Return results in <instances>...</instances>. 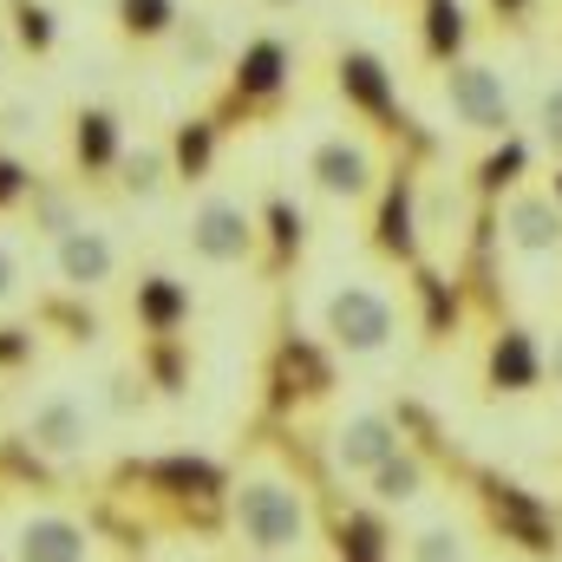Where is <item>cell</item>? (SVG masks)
I'll list each match as a JSON object with an SVG mask.
<instances>
[{
	"mask_svg": "<svg viewBox=\"0 0 562 562\" xmlns=\"http://www.w3.org/2000/svg\"><path fill=\"white\" fill-rule=\"evenodd\" d=\"M504 229H510V243H517L524 256L557 249V243H562L557 196H543V190H517V196H510V210H504Z\"/></svg>",
	"mask_w": 562,
	"mask_h": 562,
	"instance_id": "obj_12",
	"label": "cell"
},
{
	"mask_svg": "<svg viewBox=\"0 0 562 562\" xmlns=\"http://www.w3.org/2000/svg\"><path fill=\"white\" fill-rule=\"evenodd\" d=\"M484 510H491V524H497L504 543H517L530 557H562V524L537 491H524L510 477H484Z\"/></svg>",
	"mask_w": 562,
	"mask_h": 562,
	"instance_id": "obj_3",
	"label": "cell"
},
{
	"mask_svg": "<svg viewBox=\"0 0 562 562\" xmlns=\"http://www.w3.org/2000/svg\"><path fill=\"white\" fill-rule=\"evenodd\" d=\"M170 177H177V170H170V144H138V150L119 157V190H125L132 203H150Z\"/></svg>",
	"mask_w": 562,
	"mask_h": 562,
	"instance_id": "obj_19",
	"label": "cell"
},
{
	"mask_svg": "<svg viewBox=\"0 0 562 562\" xmlns=\"http://www.w3.org/2000/svg\"><path fill=\"white\" fill-rule=\"evenodd\" d=\"M105 406H112L119 419H138L144 406H150V380H144L138 367H119V373L105 380Z\"/></svg>",
	"mask_w": 562,
	"mask_h": 562,
	"instance_id": "obj_25",
	"label": "cell"
},
{
	"mask_svg": "<svg viewBox=\"0 0 562 562\" xmlns=\"http://www.w3.org/2000/svg\"><path fill=\"white\" fill-rule=\"evenodd\" d=\"M269 243H276L281 256L301 249V210L294 203H269Z\"/></svg>",
	"mask_w": 562,
	"mask_h": 562,
	"instance_id": "obj_28",
	"label": "cell"
},
{
	"mask_svg": "<svg viewBox=\"0 0 562 562\" xmlns=\"http://www.w3.org/2000/svg\"><path fill=\"white\" fill-rule=\"evenodd\" d=\"M72 223H86V216H79V190H72V183H40V177H33V190H26V229L46 236V243H59Z\"/></svg>",
	"mask_w": 562,
	"mask_h": 562,
	"instance_id": "obj_15",
	"label": "cell"
},
{
	"mask_svg": "<svg viewBox=\"0 0 562 562\" xmlns=\"http://www.w3.org/2000/svg\"><path fill=\"white\" fill-rule=\"evenodd\" d=\"M543 132H550V144L562 150V86L550 92V99H543Z\"/></svg>",
	"mask_w": 562,
	"mask_h": 562,
	"instance_id": "obj_31",
	"label": "cell"
},
{
	"mask_svg": "<svg viewBox=\"0 0 562 562\" xmlns=\"http://www.w3.org/2000/svg\"><path fill=\"white\" fill-rule=\"evenodd\" d=\"M334 79H340L347 105H360L367 119H380V125H406V119H400V99H393V79H386V66H380L373 53L347 46V53L334 59Z\"/></svg>",
	"mask_w": 562,
	"mask_h": 562,
	"instance_id": "obj_11",
	"label": "cell"
},
{
	"mask_svg": "<svg viewBox=\"0 0 562 562\" xmlns=\"http://www.w3.org/2000/svg\"><path fill=\"white\" fill-rule=\"evenodd\" d=\"M229 524H236V537L256 557H294L307 543V504H301V491L288 477H276V471H249L229 491Z\"/></svg>",
	"mask_w": 562,
	"mask_h": 562,
	"instance_id": "obj_1",
	"label": "cell"
},
{
	"mask_svg": "<svg viewBox=\"0 0 562 562\" xmlns=\"http://www.w3.org/2000/svg\"><path fill=\"white\" fill-rule=\"evenodd\" d=\"M13 562H92V530L66 510H26L7 537Z\"/></svg>",
	"mask_w": 562,
	"mask_h": 562,
	"instance_id": "obj_8",
	"label": "cell"
},
{
	"mask_svg": "<svg viewBox=\"0 0 562 562\" xmlns=\"http://www.w3.org/2000/svg\"><path fill=\"white\" fill-rule=\"evenodd\" d=\"M307 177H314V190L321 196H334V203H360L367 190H373V144L367 138H347V132H334V138H321L307 150Z\"/></svg>",
	"mask_w": 562,
	"mask_h": 562,
	"instance_id": "obj_9",
	"label": "cell"
},
{
	"mask_svg": "<svg viewBox=\"0 0 562 562\" xmlns=\"http://www.w3.org/2000/svg\"><path fill=\"white\" fill-rule=\"evenodd\" d=\"M7 59H13V33L0 26V72H7Z\"/></svg>",
	"mask_w": 562,
	"mask_h": 562,
	"instance_id": "obj_33",
	"label": "cell"
},
{
	"mask_svg": "<svg viewBox=\"0 0 562 562\" xmlns=\"http://www.w3.org/2000/svg\"><path fill=\"white\" fill-rule=\"evenodd\" d=\"M550 367H557V386H562V334H557V360H550Z\"/></svg>",
	"mask_w": 562,
	"mask_h": 562,
	"instance_id": "obj_34",
	"label": "cell"
},
{
	"mask_svg": "<svg viewBox=\"0 0 562 562\" xmlns=\"http://www.w3.org/2000/svg\"><path fill=\"white\" fill-rule=\"evenodd\" d=\"M445 99H451L458 125H471V132H484V138H510V92H504V79H497L491 66L451 59V66H445Z\"/></svg>",
	"mask_w": 562,
	"mask_h": 562,
	"instance_id": "obj_5",
	"label": "cell"
},
{
	"mask_svg": "<svg viewBox=\"0 0 562 562\" xmlns=\"http://www.w3.org/2000/svg\"><path fill=\"white\" fill-rule=\"evenodd\" d=\"M183 243H190V256H196V262H210V269H236V262H249V256H256L262 229H256V216H249L236 196H203V203L190 210Z\"/></svg>",
	"mask_w": 562,
	"mask_h": 562,
	"instance_id": "obj_4",
	"label": "cell"
},
{
	"mask_svg": "<svg viewBox=\"0 0 562 562\" xmlns=\"http://www.w3.org/2000/svg\"><path fill=\"white\" fill-rule=\"evenodd\" d=\"M537 380H543V353H537V340H530L524 327H504L497 347H491V386H497V393H530Z\"/></svg>",
	"mask_w": 562,
	"mask_h": 562,
	"instance_id": "obj_14",
	"label": "cell"
},
{
	"mask_svg": "<svg viewBox=\"0 0 562 562\" xmlns=\"http://www.w3.org/2000/svg\"><path fill=\"white\" fill-rule=\"evenodd\" d=\"M550 196H557V210H562V170H557V190H550Z\"/></svg>",
	"mask_w": 562,
	"mask_h": 562,
	"instance_id": "obj_35",
	"label": "cell"
},
{
	"mask_svg": "<svg viewBox=\"0 0 562 562\" xmlns=\"http://www.w3.org/2000/svg\"><path fill=\"white\" fill-rule=\"evenodd\" d=\"M464 40H471L464 7H458V0H425V53H431L438 66H451V59L464 53Z\"/></svg>",
	"mask_w": 562,
	"mask_h": 562,
	"instance_id": "obj_20",
	"label": "cell"
},
{
	"mask_svg": "<svg viewBox=\"0 0 562 562\" xmlns=\"http://www.w3.org/2000/svg\"><path fill=\"white\" fill-rule=\"evenodd\" d=\"M413 562H464V537L451 530V524H431V530H419L413 537V550H406Z\"/></svg>",
	"mask_w": 562,
	"mask_h": 562,
	"instance_id": "obj_27",
	"label": "cell"
},
{
	"mask_svg": "<svg viewBox=\"0 0 562 562\" xmlns=\"http://www.w3.org/2000/svg\"><path fill=\"white\" fill-rule=\"evenodd\" d=\"M112 20H119V33H125L132 46H157V40L177 33L183 7H177V0H112Z\"/></svg>",
	"mask_w": 562,
	"mask_h": 562,
	"instance_id": "obj_17",
	"label": "cell"
},
{
	"mask_svg": "<svg viewBox=\"0 0 562 562\" xmlns=\"http://www.w3.org/2000/svg\"><path fill=\"white\" fill-rule=\"evenodd\" d=\"M72 157L79 170H119V119L112 112H79L72 119Z\"/></svg>",
	"mask_w": 562,
	"mask_h": 562,
	"instance_id": "obj_18",
	"label": "cell"
},
{
	"mask_svg": "<svg viewBox=\"0 0 562 562\" xmlns=\"http://www.w3.org/2000/svg\"><path fill=\"white\" fill-rule=\"evenodd\" d=\"M367 484H373V497H380V504H413V497L425 491V458L400 445V451H393V458L367 477Z\"/></svg>",
	"mask_w": 562,
	"mask_h": 562,
	"instance_id": "obj_21",
	"label": "cell"
},
{
	"mask_svg": "<svg viewBox=\"0 0 562 562\" xmlns=\"http://www.w3.org/2000/svg\"><path fill=\"white\" fill-rule=\"evenodd\" d=\"M393 334H400V307H393L380 288L347 281V288L327 294V340H334L340 353H386Z\"/></svg>",
	"mask_w": 562,
	"mask_h": 562,
	"instance_id": "obj_2",
	"label": "cell"
},
{
	"mask_svg": "<svg viewBox=\"0 0 562 562\" xmlns=\"http://www.w3.org/2000/svg\"><path fill=\"white\" fill-rule=\"evenodd\" d=\"M281 86H288V46L281 40H256L236 59V105L243 112L249 105H269V99H281Z\"/></svg>",
	"mask_w": 562,
	"mask_h": 562,
	"instance_id": "obj_13",
	"label": "cell"
},
{
	"mask_svg": "<svg viewBox=\"0 0 562 562\" xmlns=\"http://www.w3.org/2000/svg\"><path fill=\"white\" fill-rule=\"evenodd\" d=\"M26 445H33L40 458H59V464L86 458V445H92V406H86L72 386H53V393L26 413Z\"/></svg>",
	"mask_w": 562,
	"mask_h": 562,
	"instance_id": "obj_7",
	"label": "cell"
},
{
	"mask_svg": "<svg viewBox=\"0 0 562 562\" xmlns=\"http://www.w3.org/2000/svg\"><path fill=\"white\" fill-rule=\"evenodd\" d=\"M13 7V46H26V53H53V40H59V26H53V13L40 7V0H7Z\"/></svg>",
	"mask_w": 562,
	"mask_h": 562,
	"instance_id": "obj_23",
	"label": "cell"
},
{
	"mask_svg": "<svg viewBox=\"0 0 562 562\" xmlns=\"http://www.w3.org/2000/svg\"><path fill=\"white\" fill-rule=\"evenodd\" d=\"M262 7H301V0H262Z\"/></svg>",
	"mask_w": 562,
	"mask_h": 562,
	"instance_id": "obj_36",
	"label": "cell"
},
{
	"mask_svg": "<svg viewBox=\"0 0 562 562\" xmlns=\"http://www.w3.org/2000/svg\"><path fill=\"white\" fill-rule=\"evenodd\" d=\"M53 249V276L66 294H99V288H112L119 281V243H112V229H99V223H72L59 243H46Z\"/></svg>",
	"mask_w": 562,
	"mask_h": 562,
	"instance_id": "obj_6",
	"label": "cell"
},
{
	"mask_svg": "<svg viewBox=\"0 0 562 562\" xmlns=\"http://www.w3.org/2000/svg\"><path fill=\"white\" fill-rule=\"evenodd\" d=\"M491 7H497V13H504V20H517V13H524V7H530V0H491Z\"/></svg>",
	"mask_w": 562,
	"mask_h": 562,
	"instance_id": "obj_32",
	"label": "cell"
},
{
	"mask_svg": "<svg viewBox=\"0 0 562 562\" xmlns=\"http://www.w3.org/2000/svg\"><path fill=\"white\" fill-rule=\"evenodd\" d=\"M26 190H33V177H26V164L0 150V210H7V203H26Z\"/></svg>",
	"mask_w": 562,
	"mask_h": 562,
	"instance_id": "obj_29",
	"label": "cell"
},
{
	"mask_svg": "<svg viewBox=\"0 0 562 562\" xmlns=\"http://www.w3.org/2000/svg\"><path fill=\"white\" fill-rule=\"evenodd\" d=\"M13 294H20V256H13V249L0 243V307H7Z\"/></svg>",
	"mask_w": 562,
	"mask_h": 562,
	"instance_id": "obj_30",
	"label": "cell"
},
{
	"mask_svg": "<svg viewBox=\"0 0 562 562\" xmlns=\"http://www.w3.org/2000/svg\"><path fill=\"white\" fill-rule=\"evenodd\" d=\"M524 164H530V150H524L517 138H504V150H491V157H484L477 190H484V196H497L504 183H517V177H524Z\"/></svg>",
	"mask_w": 562,
	"mask_h": 562,
	"instance_id": "obj_26",
	"label": "cell"
},
{
	"mask_svg": "<svg viewBox=\"0 0 562 562\" xmlns=\"http://www.w3.org/2000/svg\"><path fill=\"white\" fill-rule=\"evenodd\" d=\"M380 249L386 256H419V190H413L406 170H400V183L380 210Z\"/></svg>",
	"mask_w": 562,
	"mask_h": 562,
	"instance_id": "obj_16",
	"label": "cell"
},
{
	"mask_svg": "<svg viewBox=\"0 0 562 562\" xmlns=\"http://www.w3.org/2000/svg\"><path fill=\"white\" fill-rule=\"evenodd\" d=\"M210 150H216V125L196 119V125H183L177 144H170V170H177V177H203V170H210Z\"/></svg>",
	"mask_w": 562,
	"mask_h": 562,
	"instance_id": "obj_24",
	"label": "cell"
},
{
	"mask_svg": "<svg viewBox=\"0 0 562 562\" xmlns=\"http://www.w3.org/2000/svg\"><path fill=\"white\" fill-rule=\"evenodd\" d=\"M400 445H406V438H400V419H386V413H353V419L334 431V464H340L347 477H373Z\"/></svg>",
	"mask_w": 562,
	"mask_h": 562,
	"instance_id": "obj_10",
	"label": "cell"
},
{
	"mask_svg": "<svg viewBox=\"0 0 562 562\" xmlns=\"http://www.w3.org/2000/svg\"><path fill=\"white\" fill-rule=\"evenodd\" d=\"M170 46H177V59H183L190 72H210V66L223 59V33H216V20H203V13H190V20H177V33H170Z\"/></svg>",
	"mask_w": 562,
	"mask_h": 562,
	"instance_id": "obj_22",
	"label": "cell"
}]
</instances>
